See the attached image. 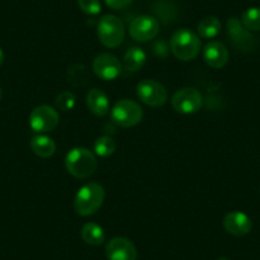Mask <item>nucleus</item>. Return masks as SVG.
Returning <instances> with one entry per match:
<instances>
[{"mask_svg": "<svg viewBox=\"0 0 260 260\" xmlns=\"http://www.w3.org/2000/svg\"><path fill=\"white\" fill-rule=\"evenodd\" d=\"M172 109L179 114L189 115L198 112L203 106V96L197 88L179 89L171 99Z\"/></svg>", "mask_w": 260, "mask_h": 260, "instance_id": "obj_7", "label": "nucleus"}, {"mask_svg": "<svg viewBox=\"0 0 260 260\" xmlns=\"http://www.w3.org/2000/svg\"><path fill=\"white\" fill-rule=\"evenodd\" d=\"M227 36L230 42L236 50L242 52H251L256 47V39L254 35L245 28L239 18L231 17L227 21Z\"/></svg>", "mask_w": 260, "mask_h": 260, "instance_id": "obj_6", "label": "nucleus"}, {"mask_svg": "<svg viewBox=\"0 0 260 260\" xmlns=\"http://www.w3.org/2000/svg\"><path fill=\"white\" fill-rule=\"evenodd\" d=\"M86 102L89 111L96 115V116H105L110 110L109 97L106 96L104 91L99 88H92L87 93Z\"/></svg>", "mask_w": 260, "mask_h": 260, "instance_id": "obj_15", "label": "nucleus"}, {"mask_svg": "<svg viewBox=\"0 0 260 260\" xmlns=\"http://www.w3.org/2000/svg\"><path fill=\"white\" fill-rule=\"evenodd\" d=\"M218 260H230V259H227V257H219Z\"/></svg>", "mask_w": 260, "mask_h": 260, "instance_id": "obj_27", "label": "nucleus"}, {"mask_svg": "<svg viewBox=\"0 0 260 260\" xmlns=\"http://www.w3.org/2000/svg\"><path fill=\"white\" fill-rule=\"evenodd\" d=\"M92 69L99 78L104 81H114L121 74V62L115 55L104 52L94 57Z\"/></svg>", "mask_w": 260, "mask_h": 260, "instance_id": "obj_11", "label": "nucleus"}, {"mask_svg": "<svg viewBox=\"0 0 260 260\" xmlns=\"http://www.w3.org/2000/svg\"><path fill=\"white\" fill-rule=\"evenodd\" d=\"M106 256L109 260H137V249L126 237H114L106 245Z\"/></svg>", "mask_w": 260, "mask_h": 260, "instance_id": "obj_12", "label": "nucleus"}, {"mask_svg": "<svg viewBox=\"0 0 260 260\" xmlns=\"http://www.w3.org/2000/svg\"><path fill=\"white\" fill-rule=\"evenodd\" d=\"M223 227L229 234L241 237L251 231L252 222L247 214L240 211H234L224 216Z\"/></svg>", "mask_w": 260, "mask_h": 260, "instance_id": "obj_13", "label": "nucleus"}, {"mask_svg": "<svg viewBox=\"0 0 260 260\" xmlns=\"http://www.w3.org/2000/svg\"><path fill=\"white\" fill-rule=\"evenodd\" d=\"M105 201V189L97 182L83 185L74 198V209L82 217H88L101 208Z\"/></svg>", "mask_w": 260, "mask_h": 260, "instance_id": "obj_1", "label": "nucleus"}, {"mask_svg": "<svg viewBox=\"0 0 260 260\" xmlns=\"http://www.w3.org/2000/svg\"><path fill=\"white\" fill-rule=\"evenodd\" d=\"M203 59L211 68L221 69L229 62V50L222 42H208L203 49Z\"/></svg>", "mask_w": 260, "mask_h": 260, "instance_id": "obj_14", "label": "nucleus"}, {"mask_svg": "<svg viewBox=\"0 0 260 260\" xmlns=\"http://www.w3.org/2000/svg\"><path fill=\"white\" fill-rule=\"evenodd\" d=\"M59 124V112L49 105H41L29 114V126L36 133L52 132Z\"/></svg>", "mask_w": 260, "mask_h": 260, "instance_id": "obj_8", "label": "nucleus"}, {"mask_svg": "<svg viewBox=\"0 0 260 260\" xmlns=\"http://www.w3.org/2000/svg\"><path fill=\"white\" fill-rule=\"evenodd\" d=\"M0 97H2V89H0Z\"/></svg>", "mask_w": 260, "mask_h": 260, "instance_id": "obj_28", "label": "nucleus"}, {"mask_svg": "<svg viewBox=\"0 0 260 260\" xmlns=\"http://www.w3.org/2000/svg\"><path fill=\"white\" fill-rule=\"evenodd\" d=\"M81 236L86 244L92 246H99L105 241L104 229L94 222H88L82 227Z\"/></svg>", "mask_w": 260, "mask_h": 260, "instance_id": "obj_18", "label": "nucleus"}, {"mask_svg": "<svg viewBox=\"0 0 260 260\" xmlns=\"http://www.w3.org/2000/svg\"><path fill=\"white\" fill-rule=\"evenodd\" d=\"M94 154L99 157H110L116 151V143L109 136H102L96 139L93 144Z\"/></svg>", "mask_w": 260, "mask_h": 260, "instance_id": "obj_20", "label": "nucleus"}, {"mask_svg": "<svg viewBox=\"0 0 260 260\" xmlns=\"http://www.w3.org/2000/svg\"><path fill=\"white\" fill-rule=\"evenodd\" d=\"M31 148L36 156L41 158H49L56 151V143L54 139L45 134H39L31 139Z\"/></svg>", "mask_w": 260, "mask_h": 260, "instance_id": "obj_16", "label": "nucleus"}, {"mask_svg": "<svg viewBox=\"0 0 260 260\" xmlns=\"http://www.w3.org/2000/svg\"><path fill=\"white\" fill-rule=\"evenodd\" d=\"M222 24L217 17L208 16L202 19L198 24V36L201 39H214L221 32Z\"/></svg>", "mask_w": 260, "mask_h": 260, "instance_id": "obj_19", "label": "nucleus"}, {"mask_svg": "<svg viewBox=\"0 0 260 260\" xmlns=\"http://www.w3.org/2000/svg\"><path fill=\"white\" fill-rule=\"evenodd\" d=\"M146 60L147 55L143 49H141V47H132V49H129L125 52L122 64H124V68L127 72H138L144 65Z\"/></svg>", "mask_w": 260, "mask_h": 260, "instance_id": "obj_17", "label": "nucleus"}, {"mask_svg": "<svg viewBox=\"0 0 260 260\" xmlns=\"http://www.w3.org/2000/svg\"><path fill=\"white\" fill-rule=\"evenodd\" d=\"M133 0H105V3L109 8L114 9V11H121L125 9L126 7L130 6Z\"/></svg>", "mask_w": 260, "mask_h": 260, "instance_id": "obj_25", "label": "nucleus"}, {"mask_svg": "<svg viewBox=\"0 0 260 260\" xmlns=\"http://www.w3.org/2000/svg\"><path fill=\"white\" fill-rule=\"evenodd\" d=\"M137 94L147 106L159 107L166 104L169 94L164 84L153 79H143L137 84Z\"/></svg>", "mask_w": 260, "mask_h": 260, "instance_id": "obj_9", "label": "nucleus"}, {"mask_svg": "<svg viewBox=\"0 0 260 260\" xmlns=\"http://www.w3.org/2000/svg\"><path fill=\"white\" fill-rule=\"evenodd\" d=\"M171 51L182 61L194 60L201 52V37L187 28L177 29L171 37Z\"/></svg>", "mask_w": 260, "mask_h": 260, "instance_id": "obj_3", "label": "nucleus"}, {"mask_svg": "<svg viewBox=\"0 0 260 260\" xmlns=\"http://www.w3.org/2000/svg\"><path fill=\"white\" fill-rule=\"evenodd\" d=\"M87 79H88V72L87 68L82 64L72 65L68 69V81L71 82L73 86L82 87L86 84Z\"/></svg>", "mask_w": 260, "mask_h": 260, "instance_id": "obj_22", "label": "nucleus"}, {"mask_svg": "<svg viewBox=\"0 0 260 260\" xmlns=\"http://www.w3.org/2000/svg\"><path fill=\"white\" fill-rule=\"evenodd\" d=\"M78 6L88 16H97L102 9L100 0H78Z\"/></svg>", "mask_w": 260, "mask_h": 260, "instance_id": "obj_24", "label": "nucleus"}, {"mask_svg": "<svg viewBox=\"0 0 260 260\" xmlns=\"http://www.w3.org/2000/svg\"><path fill=\"white\" fill-rule=\"evenodd\" d=\"M76 94L71 91H65L56 97V100H55V106H56L57 110H61V111H71L76 106Z\"/></svg>", "mask_w": 260, "mask_h": 260, "instance_id": "obj_23", "label": "nucleus"}, {"mask_svg": "<svg viewBox=\"0 0 260 260\" xmlns=\"http://www.w3.org/2000/svg\"><path fill=\"white\" fill-rule=\"evenodd\" d=\"M97 35L104 46L115 49L120 46L125 36V27L121 19L114 14H106L99 21Z\"/></svg>", "mask_w": 260, "mask_h": 260, "instance_id": "obj_4", "label": "nucleus"}, {"mask_svg": "<svg viewBox=\"0 0 260 260\" xmlns=\"http://www.w3.org/2000/svg\"><path fill=\"white\" fill-rule=\"evenodd\" d=\"M3 61H4V52L3 50L0 49V65L3 64Z\"/></svg>", "mask_w": 260, "mask_h": 260, "instance_id": "obj_26", "label": "nucleus"}, {"mask_svg": "<svg viewBox=\"0 0 260 260\" xmlns=\"http://www.w3.org/2000/svg\"><path fill=\"white\" fill-rule=\"evenodd\" d=\"M143 119V110L132 100H120L111 109V120L120 127H132Z\"/></svg>", "mask_w": 260, "mask_h": 260, "instance_id": "obj_5", "label": "nucleus"}, {"mask_svg": "<svg viewBox=\"0 0 260 260\" xmlns=\"http://www.w3.org/2000/svg\"><path fill=\"white\" fill-rule=\"evenodd\" d=\"M65 167L71 175L78 179L92 176L97 169V159L93 152L84 147L71 149L65 157Z\"/></svg>", "mask_w": 260, "mask_h": 260, "instance_id": "obj_2", "label": "nucleus"}, {"mask_svg": "<svg viewBox=\"0 0 260 260\" xmlns=\"http://www.w3.org/2000/svg\"><path fill=\"white\" fill-rule=\"evenodd\" d=\"M159 32V23L152 16H139L132 21L129 26V35L132 39L139 42L153 40Z\"/></svg>", "mask_w": 260, "mask_h": 260, "instance_id": "obj_10", "label": "nucleus"}, {"mask_svg": "<svg viewBox=\"0 0 260 260\" xmlns=\"http://www.w3.org/2000/svg\"><path fill=\"white\" fill-rule=\"evenodd\" d=\"M241 23L250 32L260 31V8H250L241 16Z\"/></svg>", "mask_w": 260, "mask_h": 260, "instance_id": "obj_21", "label": "nucleus"}]
</instances>
